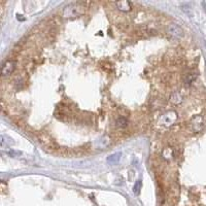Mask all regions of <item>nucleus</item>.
I'll list each match as a JSON object with an SVG mask.
<instances>
[{
    "label": "nucleus",
    "mask_w": 206,
    "mask_h": 206,
    "mask_svg": "<svg viewBox=\"0 0 206 206\" xmlns=\"http://www.w3.org/2000/svg\"><path fill=\"white\" fill-rule=\"evenodd\" d=\"M167 30H168V33H169L173 38L181 39L182 35H184V31H182V29L179 27L177 24H170L168 26Z\"/></svg>",
    "instance_id": "1"
},
{
    "label": "nucleus",
    "mask_w": 206,
    "mask_h": 206,
    "mask_svg": "<svg viewBox=\"0 0 206 206\" xmlns=\"http://www.w3.org/2000/svg\"><path fill=\"white\" fill-rule=\"evenodd\" d=\"M176 120V114L174 111H168L167 114H165L164 115H162L160 124L164 125V126H170L172 125Z\"/></svg>",
    "instance_id": "2"
},
{
    "label": "nucleus",
    "mask_w": 206,
    "mask_h": 206,
    "mask_svg": "<svg viewBox=\"0 0 206 206\" xmlns=\"http://www.w3.org/2000/svg\"><path fill=\"white\" fill-rule=\"evenodd\" d=\"M14 65H16V63H14V61H7V62L3 65V67H2V75L5 76V75L10 74L11 72L14 71Z\"/></svg>",
    "instance_id": "3"
},
{
    "label": "nucleus",
    "mask_w": 206,
    "mask_h": 206,
    "mask_svg": "<svg viewBox=\"0 0 206 206\" xmlns=\"http://www.w3.org/2000/svg\"><path fill=\"white\" fill-rule=\"evenodd\" d=\"M192 127L196 132L200 131V130L203 128V119H202V117L198 115V117L194 118L192 120Z\"/></svg>",
    "instance_id": "4"
},
{
    "label": "nucleus",
    "mask_w": 206,
    "mask_h": 206,
    "mask_svg": "<svg viewBox=\"0 0 206 206\" xmlns=\"http://www.w3.org/2000/svg\"><path fill=\"white\" fill-rule=\"evenodd\" d=\"M115 5L119 7V10H125V11H127V10H129L130 8H131V4H130V2H128V1H121V2H117L115 3Z\"/></svg>",
    "instance_id": "5"
},
{
    "label": "nucleus",
    "mask_w": 206,
    "mask_h": 206,
    "mask_svg": "<svg viewBox=\"0 0 206 206\" xmlns=\"http://www.w3.org/2000/svg\"><path fill=\"white\" fill-rule=\"evenodd\" d=\"M120 154H117V155H112V156H110L109 158H108V162H110V163H112V164H115V162H118L119 161V159H120Z\"/></svg>",
    "instance_id": "6"
},
{
    "label": "nucleus",
    "mask_w": 206,
    "mask_h": 206,
    "mask_svg": "<svg viewBox=\"0 0 206 206\" xmlns=\"http://www.w3.org/2000/svg\"><path fill=\"white\" fill-rule=\"evenodd\" d=\"M117 123H118V125H119V126H120V127H126V126H127V120H126V119H125V118H123V117L119 119Z\"/></svg>",
    "instance_id": "7"
},
{
    "label": "nucleus",
    "mask_w": 206,
    "mask_h": 206,
    "mask_svg": "<svg viewBox=\"0 0 206 206\" xmlns=\"http://www.w3.org/2000/svg\"><path fill=\"white\" fill-rule=\"evenodd\" d=\"M140 185H141V182H140V181H138L137 182H136V185H134V193L136 194V195H138V192H139V188H140Z\"/></svg>",
    "instance_id": "8"
}]
</instances>
